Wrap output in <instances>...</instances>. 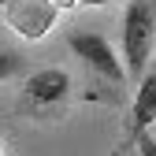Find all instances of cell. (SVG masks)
I'll return each mask as SVG.
<instances>
[{
    "mask_svg": "<svg viewBox=\"0 0 156 156\" xmlns=\"http://www.w3.org/2000/svg\"><path fill=\"white\" fill-rule=\"evenodd\" d=\"M82 4H89V8H97V4H112V0H82Z\"/></svg>",
    "mask_w": 156,
    "mask_h": 156,
    "instance_id": "9",
    "label": "cell"
},
{
    "mask_svg": "<svg viewBox=\"0 0 156 156\" xmlns=\"http://www.w3.org/2000/svg\"><path fill=\"white\" fill-rule=\"evenodd\" d=\"M60 4L56 0H8V26L23 41H41L56 26Z\"/></svg>",
    "mask_w": 156,
    "mask_h": 156,
    "instance_id": "3",
    "label": "cell"
},
{
    "mask_svg": "<svg viewBox=\"0 0 156 156\" xmlns=\"http://www.w3.org/2000/svg\"><path fill=\"white\" fill-rule=\"evenodd\" d=\"M0 152H4V145H0Z\"/></svg>",
    "mask_w": 156,
    "mask_h": 156,
    "instance_id": "10",
    "label": "cell"
},
{
    "mask_svg": "<svg viewBox=\"0 0 156 156\" xmlns=\"http://www.w3.org/2000/svg\"><path fill=\"white\" fill-rule=\"evenodd\" d=\"M67 45L97 78H104V82H112V86L126 82V63H119V56H115V48H112V41L104 34H97V30H71Z\"/></svg>",
    "mask_w": 156,
    "mask_h": 156,
    "instance_id": "2",
    "label": "cell"
},
{
    "mask_svg": "<svg viewBox=\"0 0 156 156\" xmlns=\"http://www.w3.org/2000/svg\"><path fill=\"white\" fill-rule=\"evenodd\" d=\"M23 97L34 108H56V104H63L71 97V74L63 67H37V71L26 74Z\"/></svg>",
    "mask_w": 156,
    "mask_h": 156,
    "instance_id": "4",
    "label": "cell"
},
{
    "mask_svg": "<svg viewBox=\"0 0 156 156\" xmlns=\"http://www.w3.org/2000/svg\"><path fill=\"white\" fill-rule=\"evenodd\" d=\"M156 41V0H130L123 11V63L126 74L149 71V56Z\"/></svg>",
    "mask_w": 156,
    "mask_h": 156,
    "instance_id": "1",
    "label": "cell"
},
{
    "mask_svg": "<svg viewBox=\"0 0 156 156\" xmlns=\"http://www.w3.org/2000/svg\"><path fill=\"white\" fill-rule=\"evenodd\" d=\"M23 71H26V60H23L19 52H11V48L0 52V82H8V78L23 74Z\"/></svg>",
    "mask_w": 156,
    "mask_h": 156,
    "instance_id": "6",
    "label": "cell"
},
{
    "mask_svg": "<svg viewBox=\"0 0 156 156\" xmlns=\"http://www.w3.org/2000/svg\"><path fill=\"white\" fill-rule=\"evenodd\" d=\"M130 138H134V149H138V152H145V156H156V141L149 138L145 130H138V134H130Z\"/></svg>",
    "mask_w": 156,
    "mask_h": 156,
    "instance_id": "7",
    "label": "cell"
},
{
    "mask_svg": "<svg viewBox=\"0 0 156 156\" xmlns=\"http://www.w3.org/2000/svg\"><path fill=\"white\" fill-rule=\"evenodd\" d=\"M149 123H156V71H145L138 93H134V108H130L126 130L138 134V130H149Z\"/></svg>",
    "mask_w": 156,
    "mask_h": 156,
    "instance_id": "5",
    "label": "cell"
},
{
    "mask_svg": "<svg viewBox=\"0 0 156 156\" xmlns=\"http://www.w3.org/2000/svg\"><path fill=\"white\" fill-rule=\"evenodd\" d=\"M60 8H74V4H82V0H56Z\"/></svg>",
    "mask_w": 156,
    "mask_h": 156,
    "instance_id": "8",
    "label": "cell"
}]
</instances>
